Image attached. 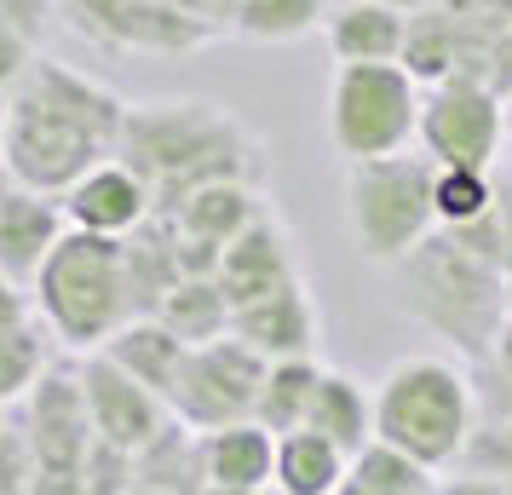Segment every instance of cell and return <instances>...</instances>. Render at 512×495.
<instances>
[{
    "mask_svg": "<svg viewBox=\"0 0 512 495\" xmlns=\"http://www.w3.org/2000/svg\"><path fill=\"white\" fill-rule=\"evenodd\" d=\"M196 444H202L208 490H236V495L271 490V478H277V432H265L259 421H236V426H219V432H196Z\"/></svg>",
    "mask_w": 512,
    "mask_h": 495,
    "instance_id": "cell-18",
    "label": "cell"
},
{
    "mask_svg": "<svg viewBox=\"0 0 512 495\" xmlns=\"http://www.w3.org/2000/svg\"><path fill=\"white\" fill-rule=\"evenodd\" d=\"M484 81L495 87L501 98H512V18L501 24V35L489 41V64H484Z\"/></svg>",
    "mask_w": 512,
    "mask_h": 495,
    "instance_id": "cell-34",
    "label": "cell"
},
{
    "mask_svg": "<svg viewBox=\"0 0 512 495\" xmlns=\"http://www.w3.org/2000/svg\"><path fill=\"white\" fill-rule=\"evenodd\" d=\"M47 346H41V323H24V329L0 334V403L12 409L18 398L35 392V380L47 375Z\"/></svg>",
    "mask_w": 512,
    "mask_h": 495,
    "instance_id": "cell-29",
    "label": "cell"
},
{
    "mask_svg": "<svg viewBox=\"0 0 512 495\" xmlns=\"http://www.w3.org/2000/svg\"><path fill=\"white\" fill-rule=\"evenodd\" d=\"M317 386H323V363L317 357H288V363H271V375L259 386V409L254 421L265 432H300L311 421V403H317Z\"/></svg>",
    "mask_w": 512,
    "mask_h": 495,
    "instance_id": "cell-24",
    "label": "cell"
},
{
    "mask_svg": "<svg viewBox=\"0 0 512 495\" xmlns=\"http://www.w3.org/2000/svg\"><path fill=\"white\" fill-rule=\"evenodd\" d=\"M116 156L150 185L156 213H173L202 185H225V179L259 185V173H265V139L213 98H144V104H133Z\"/></svg>",
    "mask_w": 512,
    "mask_h": 495,
    "instance_id": "cell-2",
    "label": "cell"
},
{
    "mask_svg": "<svg viewBox=\"0 0 512 495\" xmlns=\"http://www.w3.org/2000/svg\"><path fill=\"white\" fill-rule=\"evenodd\" d=\"M334 495H374V490H369V484H357V478H351V472H346V484H340V490H334Z\"/></svg>",
    "mask_w": 512,
    "mask_h": 495,
    "instance_id": "cell-40",
    "label": "cell"
},
{
    "mask_svg": "<svg viewBox=\"0 0 512 495\" xmlns=\"http://www.w3.org/2000/svg\"><path fill=\"white\" fill-rule=\"evenodd\" d=\"M351 478L369 484L374 495H438V472L420 467L415 455H403V449L380 444V438L363 455H351Z\"/></svg>",
    "mask_w": 512,
    "mask_h": 495,
    "instance_id": "cell-27",
    "label": "cell"
},
{
    "mask_svg": "<svg viewBox=\"0 0 512 495\" xmlns=\"http://www.w3.org/2000/svg\"><path fill=\"white\" fill-rule=\"evenodd\" d=\"M495 363H501V375L512 380V323L501 329V346H495Z\"/></svg>",
    "mask_w": 512,
    "mask_h": 495,
    "instance_id": "cell-38",
    "label": "cell"
},
{
    "mask_svg": "<svg viewBox=\"0 0 512 495\" xmlns=\"http://www.w3.org/2000/svg\"><path fill=\"white\" fill-rule=\"evenodd\" d=\"M35 58H41V47H35V41H29L12 18H0V93H12V87L29 75V64H35Z\"/></svg>",
    "mask_w": 512,
    "mask_h": 495,
    "instance_id": "cell-32",
    "label": "cell"
},
{
    "mask_svg": "<svg viewBox=\"0 0 512 495\" xmlns=\"http://www.w3.org/2000/svg\"><path fill=\"white\" fill-rule=\"evenodd\" d=\"M305 426L323 432L328 444H340L346 455H363L374 444V386L351 380L346 369H323V386H317Z\"/></svg>",
    "mask_w": 512,
    "mask_h": 495,
    "instance_id": "cell-22",
    "label": "cell"
},
{
    "mask_svg": "<svg viewBox=\"0 0 512 495\" xmlns=\"http://www.w3.org/2000/svg\"><path fill=\"white\" fill-rule=\"evenodd\" d=\"M64 18L75 35L110 52H139V58H190L225 35L219 24L173 0H64Z\"/></svg>",
    "mask_w": 512,
    "mask_h": 495,
    "instance_id": "cell-10",
    "label": "cell"
},
{
    "mask_svg": "<svg viewBox=\"0 0 512 495\" xmlns=\"http://www.w3.org/2000/svg\"><path fill=\"white\" fill-rule=\"evenodd\" d=\"M265 208H271V202H265V190H259L254 179H225V185L190 190L167 219H173L190 242H208V248L225 254V242H236V236L248 231Z\"/></svg>",
    "mask_w": 512,
    "mask_h": 495,
    "instance_id": "cell-19",
    "label": "cell"
},
{
    "mask_svg": "<svg viewBox=\"0 0 512 495\" xmlns=\"http://www.w3.org/2000/svg\"><path fill=\"white\" fill-rule=\"evenodd\" d=\"M351 472V455L340 444H328L323 432H311V426H300V432H282L277 438V490L288 495H334L340 484H346Z\"/></svg>",
    "mask_w": 512,
    "mask_h": 495,
    "instance_id": "cell-23",
    "label": "cell"
},
{
    "mask_svg": "<svg viewBox=\"0 0 512 495\" xmlns=\"http://www.w3.org/2000/svg\"><path fill=\"white\" fill-rule=\"evenodd\" d=\"M438 495H507V484H495V478H472V472H461V478H443Z\"/></svg>",
    "mask_w": 512,
    "mask_h": 495,
    "instance_id": "cell-36",
    "label": "cell"
},
{
    "mask_svg": "<svg viewBox=\"0 0 512 495\" xmlns=\"http://www.w3.org/2000/svg\"><path fill=\"white\" fill-rule=\"evenodd\" d=\"M472 426H478V392L455 357H397L374 380V438L415 455L420 467H461Z\"/></svg>",
    "mask_w": 512,
    "mask_h": 495,
    "instance_id": "cell-4",
    "label": "cell"
},
{
    "mask_svg": "<svg viewBox=\"0 0 512 495\" xmlns=\"http://www.w3.org/2000/svg\"><path fill=\"white\" fill-rule=\"evenodd\" d=\"M0 18H12V24L41 47V35L64 18V0H0Z\"/></svg>",
    "mask_w": 512,
    "mask_h": 495,
    "instance_id": "cell-33",
    "label": "cell"
},
{
    "mask_svg": "<svg viewBox=\"0 0 512 495\" xmlns=\"http://www.w3.org/2000/svg\"><path fill=\"white\" fill-rule=\"evenodd\" d=\"M75 375H81V392H87V415H93V432L104 444L139 455L173 426V409H167L162 392H150L144 380H133L110 352H87L75 357Z\"/></svg>",
    "mask_w": 512,
    "mask_h": 495,
    "instance_id": "cell-12",
    "label": "cell"
},
{
    "mask_svg": "<svg viewBox=\"0 0 512 495\" xmlns=\"http://www.w3.org/2000/svg\"><path fill=\"white\" fill-rule=\"evenodd\" d=\"M231 334L248 340L265 363H288V357H317V340H323V317H317V300H311V283L294 277V283L259 294L248 306H236Z\"/></svg>",
    "mask_w": 512,
    "mask_h": 495,
    "instance_id": "cell-13",
    "label": "cell"
},
{
    "mask_svg": "<svg viewBox=\"0 0 512 495\" xmlns=\"http://www.w3.org/2000/svg\"><path fill=\"white\" fill-rule=\"evenodd\" d=\"M231 6H236V0H231Z\"/></svg>",
    "mask_w": 512,
    "mask_h": 495,
    "instance_id": "cell-47",
    "label": "cell"
},
{
    "mask_svg": "<svg viewBox=\"0 0 512 495\" xmlns=\"http://www.w3.org/2000/svg\"><path fill=\"white\" fill-rule=\"evenodd\" d=\"M305 277L300 271V242L288 231V219L277 208H265L248 225V231L225 242V254H219V288L231 294V306H248L259 294H271V288L294 283Z\"/></svg>",
    "mask_w": 512,
    "mask_h": 495,
    "instance_id": "cell-14",
    "label": "cell"
},
{
    "mask_svg": "<svg viewBox=\"0 0 512 495\" xmlns=\"http://www.w3.org/2000/svg\"><path fill=\"white\" fill-rule=\"evenodd\" d=\"M507 495H512V484H507Z\"/></svg>",
    "mask_w": 512,
    "mask_h": 495,
    "instance_id": "cell-46",
    "label": "cell"
},
{
    "mask_svg": "<svg viewBox=\"0 0 512 495\" xmlns=\"http://www.w3.org/2000/svg\"><path fill=\"white\" fill-rule=\"evenodd\" d=\"M420 87L403 64H334L328 81V144L351 162L403 156L420 139Z\"/></svg>",
    "mask_w": 512,
    "mask_h": 495,
    "instance_id": "cell-7",
    "label": "cell"
},
{
    "mask_svg": "<svg viewBox=\"0 0 512 495\" xmlns=\"http://www.w3.org/2000/svg\"><path fill=\"white\" fill-rule=\"evenodd\" d=\"M156 317H162L185 346H208V340H225V334H231L236 306H231V294L219 288V277H185V283L162 300Z\"/></svg>",
    "mask_w": 512,
    "mask_h": 495,
    "instance_id": "cell-25",
    "label": "cell"
},
{
    "mask_svg": "<svg viewBox=\"0 0 512 495\" xmlns=\"http://www.w3.org/2000/svg\"><path fill=\"white\" fill-rule=\"evenodd\" d=\"M328 0H236L231 12V35L259 41V47H282V41H300L317 24H328Z\"/></svg>",
    "mask_w": 512,
    "mask_h": 495,
    "instance_id": "cell-26",
    "label": "cell"
},
{
    "mask_svg": "<svg viewBox=\"0 0 512 495\" xmlns=\"http://www.w3.org/2000/svg\"><path fill=\"white\" fill-rule=\"evenodd\" d=\"M127 98L64 58H35L6 93V179L41 196H64L98 162H110L127 133Z\"/></svg>",
    "mask_w": 512,
    "mask_h": 495,
    "instance_id": "cell-1",
    "label": "cell"
},
{
    "mask_svg": "<svg viewBox=\"0 0 512 495\" xmlns=\"http://www.w3.org/2000/svg\"><path fill=\"white\" fill-rule=\"evenodd\" d=\"M403 271V311L426 329L449 340L461 357H495L501 329L512 323V294H507V265L472 254L461 236H426Z\"/></svg>",
    "mask_w": 512,
    "mask_h": 495,
    "instance_id": "cell-3",
    "label": "cell"
},
{
    "mask_svg": "<svg viewBox=\"0 0 512 495\" xmlns=\"http://www.w3.org/2000/svg\"><path fill=\"white\" fill-rule=\"evenodd\" d=\"M0 173H6V93H0Z\"/></svg>",
    "mask_w": 512,
    "mask_h": 495,
    "instance_id": "cell-39",
    "label": "cell"
},
{
    "mask_svg": "<svg viewBox=\"0 0 512 495\" xmlns=\"http://www.w3.org/2000/svg\"><path fill=\"white\" fill-rule=\"evenodd\" d=\"M41 329L64 352H104L110 334L133 323V288H127V242L93 231H64L29 288Z\"/></svg>",
    "mask_w": 512,
    "mask_h": 495,
    "instance_id": "cell-5",
    "label": "cell"
},
{
    "mask_svg": "<svg viewBox=\"0 0 512 495\" xmlns=\"http://www.w3.org/2000/svg\"><path fill=\"white\" fill-rule=\"evenodd\" d=\"M24 432L29 449H35V472H87L93 461V415H87V392H81V375L75 363H52L47 375L35 380V392L24 398Z\"/></svg>",
    "mask_w": 512,
    "mask_h": 495,
    "instance_id": "cell-11",
    "label": "cell"
},
{
    "mask_svg": "<svg viewBox=\"0 0 512 495\" xmlns=\"http://www.w3.org/2000/svg\"><path fill=\"white\" fill-rule=\"evenodd\" d=\"M507 139V98L484 75H449L420 98V156L438 167H478L495 173Z\"/></svg>",
    "mask_w": 512,
    "mask_h": 495,
    "instance_id": "cell-8",
    "label": "cell"
},
{
    "mask_svg": "<svg viewBox=\"0 0 512 495\" xmlns=\"http://www.w3.org/2000/svg\"><path fill=\"white\" fill-rule=\"evenodd\" d=\"M64 219H70V231H93V236H116V242H127V236L139 231L144 219L156 213V196H150V185H144L133 167L121 162V156H110V162H98L87 179H75L64 196Z\"/></svg>",
    "mask_w": 512,
    "mask_h": 495,
    "instance_id": "cell-15",
    "label": "cell"
},
{
    "mask_svg": "<svg viewBox=\"0 0 512 495\" xmlns=\"http://www.w3.org/2000/svg\"><path fill=\"white\" fill-rule=\"evenodd\" d=\"M438 162L432 156H380L346 167V231L357 254L374 265H403L426 236H438Z\"/></svg>",
    "mask_w": 512,
    "mask_h": 495,
    "instance_id": "cell-6",
    "label": "cell"
},
{
    "mask_svg": "<svg viewBox=\"0 0 512 495\" xmlns=\"http://www.w3.org/2000/svg\"><path fill=\"white\" fill-rule=\"evenodd\" d=\"M121 495H208V472H202L196 432L185 421H173L150 449H139Z\"/></svg>",
    "mask_w": 512,
    "mask_h": 495,
    "instance_id": "cell-20",
    "label": "cell"
},
{
    "mask_svg": "<svg viewBox=\"0 0 512 495\" xmlns=\"http://www.w3.org/2000/svg\"><path fill=\"white\" fill-rule=\"evenodd\" d=\"M6 185H12V179H6V173H0V190H6Z\"/></svg>",
    "mask_w": 512,
    "mask_h": 495,
    "instance_id": "cell-45",
    "label": "cell"
},
{
    "mask_svg": "<svg viewBox=\"0 0 512 495\" xmlns=\"http://www.w3.org/2000/svg\"><path fill=\"white\" fill-rule=\"evenodd\" d=\"M495 213H501V231H507V265H512V185H501V196H495Z\"/></svg>",
    "mask_w": 512,
    "mask_h": 495,
    "instance_id": "cell-37",
    "label": "cell"
},
{
    "mask_svg": "<svg viewBox=\"0 0 512 495\" xmlns=\"http://www.w3.org/2000/svg\"><path fill=\"white\" fill-rule=\"evenodd\" d=\"M0 495H35V449L24 421L0 426Z\"/></svg>",
    "mask_w": 512,
    "mask_h": 495,
    "instance_id": "cell-31",
    "label": "cell"
},
{
    "mask_svg": "<svg viewBox=\"0 0 512 495\" xmlns=\"http://www.w3.org/2000/svg\"><path fill=\"white\" fill-rule=\"evenodd\" d=\"M323 41L334 52V64H403L409 12L386 6V0H334Z\"/></svg>",
    "mask_w": 512,
    "mask_h": 495,
    "instance_id": "cell-17",
    "label": "cell"
},
{
    "mask_svg": "<svg viewBox=\"0 0 512 495\" xmlns=\"http://www.w3.org/2000/svg\"><path fill=\"white\" fill-rule=\"evenodd\" d=\"M507 294H512V265H507Z\"/></svg>",
    "mask_w": 512,
    "mask_h": 495,
    "instance_id": "cell-43",
    "label": "cell"
},
{
    "mask_svg": "<svg viewBox=\"0 0 512 495\" xmlns=\"http://www.w3.org/2000/svg\"><path fill=\"white\" fill-rule=\"evenodd\" d=\"M386 6H403V12H420V6H432V0H386Z\"/></svg>",
    "mask_w": 512,
    "mask_h": 495,
    "instance_id": "cell-41",
    "label": "cell"
},
{
    "mask_svg": "<svg viewBox=\"0 0 512 495\" xmlns=\"http://www.w3.org/2000/svg\"><path fill=\"white\" fill-rule=\"evenodd\" d=\"M495 173H478V167H438V185H432V202H438V231H461V225H478L484 213H495Z\"/></svg>",
    "mask_w": 512,
    "mask_h": 495,
    "instance_id": "cell-28",
    "label": "cell"
},
{
    "mask_svg": "<svg viewBox=\"0 0 512 495\" xmlns=\"http://www.w3.org/2000/svg\"><path fill=\"white\" fill-rule=\"evenodd\" d=\"M104 352L116 357V363H121L133 380H144L150 392L173 398V386H179V375H185L190 346H185L173 329H167L162 317H133L127 329L110 334V346H104Z\"/></svg>",
    "mask_w": 512,
    "mask_h": 495,
    "instance_id": "cell-21",
    "label": "cell"
},
{
    "mask_svg": "<svg viewBox=\"0 0 512 495\" xmlns=\"http://www.w3.org/2000/svg\"><path fill=\"white\" fill-rule=\"evenodd\" d=\"M35 323V300H29V288H18L12 277H0V334L24 329Z\"/></svg>",
    "mask_w": 512,
    "mask_h": 495,
    "instance_id": "cell-35",
    "label": "cell"
},
{
    "mask_svg": "<svg viewBox=\"0 0 512 495\" xmlns=\"http://www.w3.org/2000/svg\"><path fill=\"white\" fill-rule=\"evenodd\" d=\"M259 495H288V490H277V484H271V490H259Z\"/></svg>",
    "mask_w": 512,
    "mask_h": 495,
    "instance_id": "cell-42",
    "label": "cell"
},
{
    "mask_svg": "<svg viewBox=\"0 0 512 495\" xmlns=\"http://www.w3.org/2000/svg\"><path fill=\"white\" fill-rule=\"evenodd\" d=\"M0 426H6V403H0Z\"/></svg>",
    "mask_w": 512,
    "mask_h": 495,
    "instance_id": "cell-44",
    "label": "cell"
},
{
    "mask_svg": "<svg viewBox=\"0 0 512 495\" xmlns=\"http://www.w3.org/2000/svg\"><path fill=\"white\" fill-rule=\"evenodd\" d=\"M64 231H70V219H64L58 196L6 185L0 190V277H12L18 288H35L41 265L52 260Z\"/></svg>",
    "mask_w": 512,
    "mask_h": 495,
    "instance_id": "cell-16",
    "label": "cell"
},
{
    "mask_svg": "<svg viewBox=\"0 0 512 495\" xmlns=\"http://www.w3.org/2000/svg\"><path fill=\"white\" fill-rule=\"evenodd\" d=\"M271 375V363L248 346V340H208V346H190L185 375L173 386V421H185L190 432H219V426L254 421L259 409V386Z\"/></svg>",
    "mask_w": 512,
    "mask_h": 495,
    "instance_id": "cell-9",
    "label": "cell"
},
{
    "mask_svg": "<svg viewBox=\"0 0 512 495\" xmlns=\"http://www.w3.org/2000/svg\"><path fill=\"white\" fill-rule=\"evenodd\" d=\"M461 472H472V478H495V484H512V409H501V415H478L472 438H466Z\"/></svg>",
    "mask_w": 512,
    "mask_h": 495,
    "instance_id": "cell-30",
    "label": "cell"
}]
</instances>
